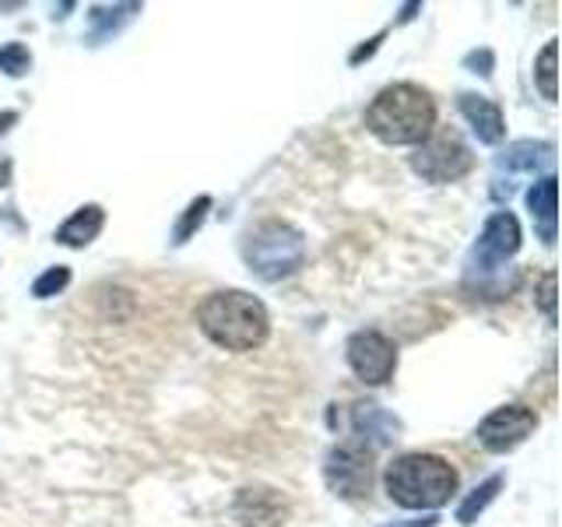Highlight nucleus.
I'll list each match as a JSON object with an SVG mask.
<instances>
[{"instance_id": "18", "label": "nucleus", "mask_w": 562, "mask_h": 527, "mask_svg": "<svg viewBox=\"0 0 562 527\" xmlns=\"http://www.w3.org/2000/svg\"><path fill=\"white\" fill-rule=\"evenodd\" d=\"M207 211H211V198L207 193H201L198 201H190L187 204V211H183V218L176 222V228H172V243L176 246H183L193 233H198V228L204 225V218H207Z\"/></svg>"}, {"instance_id": "15", "label": "nucleus", "mask_w": 562, "mask_h": 527, "mask_svg": "<svg viewBox=\"0 0 562 527\" xmlns=\"http://www.w3.org/2000/svg\"><path fill=\"white\" fill-rule=\"evenodd\" d=\"M351 429H356V436H362V444L369 439L373 447H383L394 439L397 418L386 415L380 404H356V412H351Z\"/></svg>"}, {"instance_id": "5", "label": "nucleus", "mask_w": 562, "mask_h": 527, "mask_svg": "<svg viewBox=\"0 0 562 527\" xmlns=\"http://www.w3.org/2000/svg\"><path fill=\"white\" fill-rule=\"evenodd\" d=\"M412 169L429 183H453L474 169V155L453 131H439L418 145Z\"/></svg>"}, {"instance_id": "19", "label": "nucleus", "mask_w": 562, "mask_h": 527, "mask_svg": "<svg viewBox=\"0 0 562 527\" xmlns=\"http://www.w3.org/2000/svg\"><path fill=\"white\" fill-rule=\"evenodd\" d=\"M555 40L552 43H544V49L538 53V60H535V81L541 88V96L544 99H555Z\"/></svg>"}, {"instance_id": "13", "label": "nucleus", "mask_w": 562, "mask_h": 527, "mask_svg": "<svg viewBox=\"0 0 562 527\" xmlns=\"http://www.w3.org/2000/svg\"><path fill=\"white\" fill-rule=\"evenodd\" d=\"M102 225H105V211L99 204H85L57 228V236L53 239H57L60 246H70V250H81V246H88L102 233Z\"/></svg>"}, {"instance_id": "3", "label": "nucleus", "mask_w": 562, "mask_h": 527, "mask_svg": "<svg viewBox=\"0 0 562 527\" xmlns=\"http://www.w3.org/2000/svg\"><path fill=\"white\" fill-rule=\"evenodd\" d=\"M386 496L404 509H436L457 492V468L439 453H401L383 471Z\"/></svg>"}, {"instance_id": "4", "label": "nucleus", "mask_w": 562, "mask_h": 527, "mask_svg": "<svg viewBox=\"0 0 562 527\" xmlns=\"http://www.w3.org/2000/svg\"><path fill=\"white\" fill-rule=\"evenodd\" d=\"M243 260L257 278L281 281L303 268L306 239L289 222H260L243 243Z\"/></svg>"}, {"instance_id": "17", "label": "nucleus", "mask_w": 562, "mask_h": 527, "mask_svg": "<svg viewBox=\"0 0 562 527\" xmlns=\"http://www.w3.org/2000/svg\"><path fill=\"white\" fill-rule=\"evenodd\" d=\"M503 485H506V474H492V479H485L482 485H474V489H471V496H468L461 506H457V520H461L464 527L479 520V517L485 514V506L499 496V489H503Z\"/></svg>"}, {"instance_id": "9", "label": "nucleus", "mask_w": 562, "mask_h": 527, "mask_svg": "<svg viewBox=\"0 0 562 527\" xmlns=\"http://www.w3.org/2000/svg\"><path fill=\"white\" fill-rule=\"evenodd\" d=\"M324 479L330 485L334 496L341 500H362L369 485H373V453L366 447H334L327 453V464H324Z\"/></svg>"}, {"instance_id": "27", "label": "nucleus", "mask_w": 562, "mask_h": 527, "mask_svg": "<svg viewBox=\"0 0 562 527\" xmlns=\"http://www.w3.org/2000/svg\"><path fill=\"white\" fill-rule=\"evenodd\" d=\"M8 172H11V162H0V187H8Z\"/></svg>"}, {"instance_id": "26", "label": "nucleus", "mask_w": 562, "mask_h": 527, "mask_svg": "<svg viewBox=\"0 0 562 527\" xmlns=\"http://www.w3.org/2000/svg\"><path fill=\"white\" fill-rule=\"evenodd\" d=\"M439 517H422V520H408V524H386V527H436Z\"/></svg>"}, {"instance_id": "11", "label": "nucleus", "mask_w": 562, "mask_h": 527, "mask_svg": "<svg viewBox=\"0 0 562 527\" xmlns=\"http://www.w3.org/2000/svg\"><path fill=\"white\" fill-rule=\"evenodd\" d=\"M239 527H281L289 517V503L268 485H246L233 503Z\"/></svg>"}, {"instance_id": "20", "label": "nucleus", "mask_w": 562, "mask_h": 527, "mask_svg": "<svg viewBox=\"0 0 562 527\" xmlns=\"http://www.w3.org/2000/svg\"><path fill=\"white\" fill-rule=\"evenodd\" d=\"M29 67H32V53H29L22 43L0 46V70H4L8 78H22V75H29Z\"/></svg>"}, {"instance_id": "12", "label": "nucleus", "mask_w": 562, "mask_h": 527, "mask_svg": "<svg viewBox=\"0 0 562 527\" xmlns=\"http://www.w3.org/2000/svg\"><path fill=\"white\" fill-rule=\"evenodd\" d=\"M457 110L464 113V120L471 123V131L479 134L482 145H499L503 141L506 120H503V110L492 99L474 96V92H461L457 96Z\"/></svg>"}, {"instance_id": "7", "label": "nucleus", "mask_w": 562, "mask_h": 527, "mask_svg": "<svg viewBox=\"0 0 562 527\" xmlns=\"http://www.w3.org/2000/svg\"><path fill=\"white\" fill-rule=\"evenodd\" d=\"M552 145L549 141H514L499 158H496V176H492V198L509 201L517 193V183L524 176H535L552 162Z\"/></svg>"}, {"instance_id": "8", "label": "nucleus", "mask_w": 562, "mask_h": 527, "mask_svg": "<svg viewBox=\"0 0 562 527\" xmlns=\"http://www.w3.org/2000/svg\"><path fill=\"white\" fill-rule=\"evenodd\" d=\"M345 356H348L351 373H356L369 386H383L386 380L394 377V369H397V348L380 330H359V334H351Z\"/></svg>"}, {"instance_id": "14", "label": "nucleus", "mask_w": 562, "mask_h": 527, "mask_svg": "<svg viewBox=\"0 0 562 527\" xmlns=\"http://www.w3.org/2000/svg\"><path fill=\"white\" fill-rule=\"evenodd\" d=\"M527 208H531L535 228L544 243H555V176H541V180L527 190Z\"/></svg>"}, {"instance_id": "10", "label": "nucleus", "mask_w": 562, "mask_h": 527, "mask_svg": "<svg viewBox=\"0 0 562 527\" xmlns=\"http://www.w3.org/2000/svg\"><path fill=\"white\" fill-rule=\"evenodd\" d=\"M535 429H538V415L527 408V404H503V408H496L479 422L474 439L492 453H506L520 447Z\"/></svg>"}, {"instance_id": "1", "label": "nucleus", "mask_w": 562, "mask_h": 527, "mask_svg": "<svg viewBox=\"0 0 562 527\" xmlns=\"http://www.w3.org/2000/svg\"><path fill=\"white\" fill-rule=\"evenodd\" d=\"M198 327L207 341H215L225 351H254L268 341L271 316L257 295L225 289L211 292L198 306Z\"/></svg>"}, {"instance_id": "23", "label": "nucleus", "mask_w": 562, "mask_h": 527, "mask_svg": "<svg viewBox=\"0 0 562 527\" xmlns=\"http://www.w3.org/2000/svg\"><path fill=\"white\" fill-rule=\"evenodd\" d=\"M464 64H468V67H474V75H482V78H488V75H492V49H479V53H468V57H464Z\"/></svg>"}, {"instance_id": "6", "label": "nucleus", "mask_w": 562, "mask_h": 527, "mask_svg": "<svg viewBox=\"0 0 562 527\" xmlns=\"http://www.w3.org/2000/svg\"><path fill=\"white\" fill-rule=\"evenodd\" d=\"M520 250V222L514 211H496L474 239L468 254L471 274H496L503 264Z\"/></svg>"}, {"instance_id": "2", "label": "nucleus", "mask_w": 562, "mask_h": 527, "mask_svg": "<svg viewBox=\"0 0 562 527\" xmlns=\"http://www.w3.org/2000/svg\"><path fill=\"white\" fill-rule=\"evenodd\" d=\"M366 127L383 145H422L436 127V102L426 88H418L412 81L386 85L369 102Z\"/></svg>"}, {"instance_id": "24", "label": "nucleus", "mask_w": 562, "mask_h": 527, "mask_svg": "<svg viewBox=\"0 0 562 527\" xmlns=\"http://www.w3.org/2000/svg\"><path fill=\"white\" fill-rule=\"evenodd\" d=\"M383 43V32L380 35H373V40H369L366 46H359L356 53H351V64H362L366 57H373V53H376V46Z\"/></svg>"}, {"instance_id": "25", "label": "nucleus", "mask_w": 562, "mask_h": 527, "mask_svg": "<svg viewBox=\"0 0 562 527\" xmlns=\"http://www.w3.org/2000/svg\"><path fill=\"white\" fill-rule=\"evenodd\" d=\"M14 123H18V113L14 110H8V113H0V137H4L11 127H14Z\"/></svg>"}, {"instance_id": "16", "label": "nucleus", "mask_w": 562, "mask_h": 527, "mask_svg": "<svg viewBox=\"0 0 562 527\" xmlns=\"http://www.w3.org/2000/svg\"><path fill=\"white\" fill-rule=\"evenodd\" d=\"M140 11V4H116V8H92L88 14V40L92 43H105L110 35H116L131 18Z\"/></svg>"}, {"instance_id": "22", "label": "nucleus", "mask_w": 562, "mask_h": 527, "mask_svg": "<svg viewBox=\"0 0 562 527\" xmlns=\"http://www.w3.org/2000/svg\"><path fill=\"white\" fill-rule=\"evenodd\" d=\"M538 306H541V310H544V316H549V321H552V316H555V274H552V271L541 278V289H538Z\"/></svg>"}, {"instance_id": "21", "label": "nucleus", "mask_w": 562, "mask_h": 527, "mask_svg": "<svg viewBox=\"0 0 562 527\" xmlns=\"http://www.w3.org/2000/svg\"><path fill=\"white\" fill-rule=\"evenodd\" d=\"M70 285V268H64V264H57V268H49L43 271L40 278H35V285H32V295L35 299H49V295H57Z\"/></svg>"}]
</instances>
